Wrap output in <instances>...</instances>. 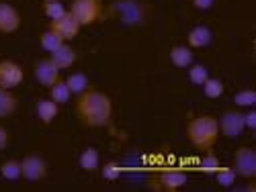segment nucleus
I'll return each mask as SVG.
<instances>
[{"instance_id":"1","label":"nucleus","mask_w":256,"mask_h":192,"mask_svg":"<svg viewBox=\"0 0 256 192\" xmlns=\"http://www.w3.org/2000/svg\"><path fill=\"white\" fill-rule=\"evenodd\" d=\"M74 115L76 119L90 129L106 127L113 119V100L96 88H88L74 100Z\"/></svg>"},{"instance_id":"2","label":"nucleus","mask_w":256,"mask_h":192,"mask_svg":"<svg viewBox=\"0 0 256 192\" xmlns=\"http://www.w3.org/2000/svg\"><path fill=\"white\" fill-rule=\"evenodd\" d=\"M186 139L190 141V145L195 149H199V152H209V149H213L220 139L218 119L211 117V115H201V117L188 119Z\"/></svg>"},{"instance_id":"3","label":"nucleus","mask_w":256,"mask_h":192,"mask_svg":"<svg viewBox=\"0 0 256 192\" xmlns=\"http://www.w3.org/2000/svg\"><path fill=\"white\" fill-rule=\"evenodd\" d=\"M70 12L74 14L80 27H90L102 18L104 2L102 0H72Z\"/></svg>"},{"instance_id":"4","label":"nucleus","mask_w":256,"mask_h":192,"mask_svg":"<svg viewBox=\"0 0 256 192\" xmlns=\"http://www.w3.org/2000/svg\"><path fill=\"white\" fill-rule=\"evenodd\" d=\"M186 182H188V174L184 172V170L168 168V170H160L158 174L152 176L150 186H152L154 190H162V192H176V190H180Z\"/></svg>"},{"instance_id":"5","label":"nucleus","mask_w":256,"mask_h":192,"mask_svg":"<svg viewBox=\"0 0 256 192\" xmlns=\"http://www.w3.org/2000/svg\"><path fill=\"white\" fill-rule=\"evenodd\" d=\"M234 172L236 176H242L246 180H254L256 178V154L250 147H238L236 154H234Z\"/></svg>"},{"instance_id":"6","label":"nucleus","mask_w":256,"mask_h":192,"mask_svg":"<svg viewBox=\"0 0 256 192\" xmlns=\"http://www.w3.org/2000/svg\"><path fill=\"white\" fill-rule=\"evenodd\" d=\"M111 12L115 16H119L125 25H138L146 16V10L140 6V2H136V0H117V2L111 6Z\"/></svg>"},{"instance_id":"7","label":"nucleus","mask_w":256,"mask_h":192,"mask_svg":"<svg viewBox=\"0 0 256 192\" xmlns=\"http://www.w3.org/2000/svg\"><path fill=\"white\" fill-rule=\"evenodd\" d=\"M25 80V72L12 59H0V88L12 90Z\"/></svg>"},{"instance_id":"8","label":"nucleus","mask_w":256,"mask_h":192,"mask_svg":"<svg viewBox=\"0 0 256 192\" xmlns=\"http://www.w3.org/2000/svg\"><path fill=\"white\" fill-rule=\"evenodd\" d=\"M218 125H220V135L224 137H240L244 133V115L240 111H226L220 119H218Z\"/></svg>"},{"instance_id":"9","label":"nucleus","mask_w":256,"mask_h":192,"mask_svg":"<svg viewBox=\"0 0 256 192\" xmlns=\"http://www.w3.org/2000/svg\"><path fill=\"white\" fill-rule=\"evenodd\" d=\"M20 170H23V178L27 182H39L48 176V162L37 154H31L20 160Z\"/></svg>"},{"instance_id":"10","label":"nucleus","mask_w":256,"mask_h":192,"mask_svg":"<svg viewBox=\"0 0 256 192\" xmlns=\"http://www.w3.org/2000/svg\"><path fill=\"white\" fill-rule=\"evenodd\" d=\"M50 29H52L56 35H60L64 41H72V39H76L78 33H80V25H78V20L74 18V14H72L70 10L64 14V16L52 20Z\"/></svg>"},{"instance_id":"11","label":"nucleus","mask_w":256,"mask_h":192,"mask_svg":"<svg viewBox=\"0 0 256 192\" xmlns=\"http://www.w3.org/2000/svg\"><path fill=\"white\" fill-rule=\"evenodd\" d=\"M33 74H35L37 82H39L44 88H52L58 80H62V78H60V68L56 66V63H54L50 57H48V59H39V61H35Z\"/></svg>"},{"instance_id":"12","label":"nucleus","mask_w":256,"mask_h":192,"mask_svg":"<svg viewBox=\"0 0 256 192\" xmlns=\"http://www.w3.org/2000/svg\"><path fill=\"white\" fill-rule=\"evenodd\" d=\"M18 29H20V12L8 2H0V33L12 35Z\"/></svg>"},{"instance_id":"13","label":"nucleus","mask_w":256,"mask_h":192,"mask_svg":"<svg viewBox=\"0 0 256 192\" xmlns=\"http://www.w3.org/2000/svg\"><path fill=\"white\" fill-rule=\"evenodd\" d=\"M211 39H213V33L209 27L205 25H197L188 31L186 35V43L190 49H201V47H207L211 43Z\"/></svg>"},{"instance_id":"14","label":"nucleus","mask_w":256,"mask_h":192,"mask_svg":"<svg viewBox=\"0 0 256 192\" xmlns=\"http://www.w3.org/2000/svg\"><path fill=\"white\" fill-rule=\"evenodd\" d=\"M50 59L56 63L60 70H68V68H72L74 63H76L78 53H76L74 47H70L68 43H64L60 49H56L54 53H50Z\"/></svg>"},{"instance_id":"15","label":"nucleus","mask_w":256,"mask_h":192,"mask_svg":"<svg viewBox=\"0 0 256 192\" xmlns=\"http://www.w3.org/2000/svg\"><path fill=\"white\" fill-rule=\"evenodd\" d=\"M35 111H37V117H39L41 123H44V125H52V123L56 121L58 113H60V104L54 102L52 98H48V100H39L37 106H35Z\"/></svg>"},{"instance_id":"16","label":"nucleus","mask_w":256,"mask_h":192,"mask_svg":"<svg viewBox=\"0 0 256 192\" xmlns=\"http://www.w3.org/2000/svg\"><path fill=\"white\" fill-rule=\"evenodd\" d=\"M170 61L176 68H188L193 63V49L188 45H172L170 47Z\"/></svg>"},{"instance_id":"17","label":"nucleus","mask_w":256,"mask_h":192,"mask_svg":"<svg viewBox=\"0 0 256 192\" xmlns=\"http://www.w3.org/2000/svg\"><path fill=\"white\" fill-rule=\"evenodd\" d=\"M78 164H80V168L84 170V172H96V170L100 168V154H98V149H94V147L82 149V154L78 158Z\"/></svg>"},{"instance_id":"18","label":"nucleus","mask_w":256,"mask_h":192,"mask_svg":"<svg viewBox=\"0 0 256 192\" xmlns=\"http://www.w3.org/2000/svg\"><path fill=\"white\" fill-rule=\"evenodd\" d=\"M18 98L12 94V90L0 88V119H8L16 113Z\"/></svg>"},{"instance_id":"19","label":"nucleus","mask_w":256,"mask_h":192,"mask_svg":"<svg viewBox=\"0 0 256 192\" xmlns=\"http://www.w3.org/2000/svg\"><path fill=\"white\" fill-rule=\"evenodd\" d=\"M66 84H68V88L72 94H82L84 90H88L90 88V82H88V76L84 74V72H74L66 78Z\"/></svg>"},{"instance_id":"20","label":"nucleus","mask_w":256,"mask_h":192,"mask_svg":"<svg viewBox=\"0 0 256 192\" xmlns=\"http://www.w3.org/2000/svg\"><path fill=\"white\" fill-rule=\"evenodd\" d=\"M64 43H66V41H64L60 35H56L52 29H48V31H44V33L39 35V45H41V49H46L48 53H54Z\"/></svg>"},{"instance_id":"21","label":"nucleus","mask_w":256,"mask_h":192,"mask_svg":"<svg viewBox=\"0 0 256 192\" xmlns=\"http://www.w3.org/2000/svg\"><path fill=\"white\" fill-rule=\"evenodd\" d=\"M50 98L54 100V102H58V104H66L70 98H72V92H70V88H68V84H66V80H58L54 86L50 88Z\"/></svg>"},{"instance_id":"22","label":"nucleus","mask_w":256,"mask_h":192,"mask_svg":"<svg viewBox=\"0 0 256 192\" xmlns=\"http://www.w3.org/2000/svg\"><path fill=\"white\" fill-rule=\"evenodd\" d=\"M0 174H2L4 180L16 182L18 178H23V170H20V162L18 160H6L0 166Z\"/></svg>"},{"instance_id":"23","label":"nucleus","mask_w":256,"mask_h":192,"mask_svg":"<svg viewBox=\"0 0 256 192\" xmlns=\"http://www.w3.org/2000/svg\"><path fill=\"white\" fill-rule=\"evenodd\" d=\"M205 156L201 158V162H199V170L201 172H205V174H216L218 170H220V158L213 154V149H209V152H203Z\"/></svg>"},{"instance_id":"24","label":"nucleus","mask_w":256,"mask_h":192,"mask_svg":"<svg viewBox=\"0 0 256 192\" xmlns=\"http://www.w3.org/2000/svg\"><path fill=\"white\" fill-rule=\"evenodd\" d=\"M216 182L222 186V188H232L234 184H236V172H234V168H224V166H220V170L216 174Z\"/></svg>"},{"instance_id":"25","label":"nucleus","mask_w":256,"mask_h":192,"mask_svg":"<svg viewBox=\"0 0 256 192\" xmlns=\"http://www.w3.org/2000/svg\"><path fill=\"white\" fill-rule=\"evenodd\" d=\"M203 92H205L207 98H220L224 94V82L220 78H211L209 76L203 82Z\"/></svg>"},{"instance_id":"26","label":"nucleus","mask_w":256,"mask_h":192,"mask_svg":"<svg viewBox=\"0 0 256 192\" xmlns=\"http://www.w3.org/2000/svg\"><path fill=\"white\" fill-rule=\"evenodd\" d=\"M121 172H123V168L117 164V162H106L100 166V174H102V180L106 182H115L121 178Z\"/></svg>"},{"instance_id":"27","label":"nucleus","mask_w":256,"mask_h":192,"mask_svg":"<svg viewBox=\"0 0 256 192\" xmlns=\"http://www.w3.org/2000/svg\"><path fill=\"white\" fill-rule=\"evenodd\" d=\"M44 12H46V16H48L50 20H56V18H60V16L66 14L68 8L64 6L60 0H54V2H44Z\"/></svg>"},{"instance_id":"28","label":"nucleus","mask_w":256,"mask_h":192,"mask_svg":"<svg viewBox=\"0 0 256 192\" xmlns=\"http://www.w3.org/2000/svg\"><path fill=\"white\" fill-rule=\"evenodd\" d=\"M209 78V72L205 66H201V63H197V66H190L188 70V80L195 84V86H203V82Z\"/></svg>"},{"instance_id":"29","label":"nucleus","mask_w":256,"mask_h":192,"mask_svg":"<svg viewBox=\"0 0 256 192\" xmlns=\"http://www.w3.org/2000/svg\"><path fill=\"white\" fill-rule=\"evenodd\" d=\"M234 102H236L238 106H254L256 104V92L252 88H244V90L236 92Z\"/></svg>"},{"instance_id":"30","label":"nucleus","mask_w":256,"mask_h":192,"mask_svg":"<svg viewBox=\"0 0 256 192\" xmlns=\"http://www.w3.org/2000/svg\"><path fill=\"white\" fill-rule=\"evenodd\" d=\"M244 127L246 129H256V113L254 111L244 113Z\"/></svg>"},{"instance_id":"31","label":"nucleus","mask_w":256,"mask_h":192,"mask_svg":"<svg viewBox=\"0 0 256 192\" xmlns=\"http://www.w3.org/2000/svg\"><path fill=\"white\" fill-rule=\"evenodd\" d=\"M213 4H216V0H193V6L199 10H209Z\"/></svg>"},{"instance_id":"32","label":"nucleus","mask_w":256,"mask_h":192,"mask_svg":"<svg viewBox=\"0 0 256 192\" xmlns=\"http://www.w3.org/2000/svg\"><path fill=\"white\" fill-rule=\"evenodd\" d=\"M8 139H10V135H8V131H6V127H2L0 125V152L8 145Z\"/></svg>"},{"instance_id":"33","label":"nucleus","mask_w":256,"mask_h":192,"mask_svg":"<svg viewBox=\"0 0 256 192\" xmlns=\"http://www.w3.org/2000/svg\"><path fill=\"white\" fill-rule=\"evenodd\" d=\"M44 2H54V0H44Z\"/></svg>"}]
</instances>
